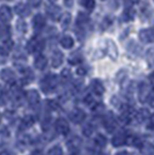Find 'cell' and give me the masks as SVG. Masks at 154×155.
<instances>
[{"instance_id":"cell-12","label":"cell","mask_w":154,"mask_h":155,"mask_svg":"<svg viewBox=\"0 0 154 155\" xmlns=\"http://www.w3.org/2000/svg\"><path fill=\"white\" fill-rule=\"evenodd\" d=\"M13 48V42L11 39L7 41H0V56L6 57L7 54L9 53V51Z\"/></svg>"},{"instance_id":"cell-35","label":"cell","mask_w":154,"mask_h":155,"mask_svg":"<svg viewBox=\"0 0 154 155\" xmlns=\"http://www.w3.org/2000/svg\"><path fill=\"white\" fill-rule=\"evenodd\" d=\"M125 78H126V72L119 71L118 73H117V75H116V81H117V82H119V84H122Z\"/></svg>"},{"instance_id":"cell-27","label":"cell","mask_w":154,"mask_h":155,"mask_svg":"<svg viewBox=\"0 0 154 155\" xmlns=\"http://www.w3.org/2000/svg\"><path fill=\"white\" fill-rule=\"evenodd\" d=\"M80 145H81V140H80L78 137H74V138H73L72 140H70L69 143H67L69 148H70L71 150H73V152H77L78 148L80 147Z\"/></svg>"},{"instance_id":"cell-11","label":"cell","mask_w":154,"mask_h":155,"mask_svg":"<svg viewBox=\"0 0 154 155\" xmlns=\"http://www.w3.org/2000/svg\"><path fill=\"white\" fill-rule=\"evenodd\" d=\"M138 96L141 102H145V100H147L149 97V87L148 84L141 82L138 87Z\"/></svg>"},{"instance_id":"cell-13","label":"cell","mask_w":154,"mask_h":155,"mask_svg":"<svg viewBox=\"0 0 154 155\" xmlns=\"http://www.w3.org/2000/svg\"><path fill=\"white\" fill-rule=\"evenodd\" d=\"M27 101L32 107H36L39 103V95L36 91H29L26 94Z\"/></svg>"},{"instance_id":"cell-17","label":"cell","mask_w":154,"mask_h":155,"mask_svg":"<svg viewBox=\"0 0 154 155\" xmlns=\"http://www.w3.org/2000/svg\"><path fill=\"white\" fill-rule=\"evenodd\" d=\"M63 60H64V54L60 51H56L52 53L51 56V65L53 67H59L60 65L63 64Z\"/></svg>"},{"instance_id":"cell-39","label":"cell","mask_w":154,"mask_h":155,"mask_svg":"<svg viewBox=\"0 0 154 155\" xmlns=\"http://www.w3.org/2000/svg\"><path fill=\"white\" fill-rule=\"evenodd\" d=\"M62 78L64 79L65 81L70 80L71 78H72V73H71V71L69 70V68H65V70H63V72H62Z\"/></svg>"},{"instance_id":"cell-7","label":"cell","mask_w":154,"mask_h":155,"mask_svg":"<svg viewBox=\"0 0 154 155\" xmlns=\"http://www.w3.org/2000/svg\"><path fill=\"white\" fill-rule=\"evenodd\" d=\"M0 78L6 84H14L15 82V73L11 68H4L0 72Z\"/></svg>"},{"instance_id":"cell-19","label":"cell","mask_w":154,"mask_h":155,"mask_svg":"<svg viewBox=\"0 0 154 155\" xmlns=\"http://www.w3.org/2000/svg\"><path fill=\"white\" fill-rule=\"evenodd\" d=\"M46 64H48V60L45 58L43 54H38V56H36V58L34 60V66L37 68V70H44L45 67H46Z\"/></svg>"},{"instance_id":"cell-48","label":"cell","mask_w":154,"mask_h":155,"mask_svg":"<svg viewBox=\"0 0 154 155\" xmlns=\"http://www.w3.org/2000/svg\"><path fill=\"white\" fill-rule=\"evenodd\" d=\"M148 79H149V82H151V84H152V86H154V72L149 74Z\"/></svg>"},{"instance_id":"cell-4","label":"cell","mask_w":154,"mask_h":155,"mask_svg":"<svg viewBox=\"0 0 154 155\" xmlns=\"http://www.w3.org/2000/svg\"><path fill=\"white\" fill-rule=\"evenodd\" d=\"M86 118V114L81 109H74L70 112V119L75 124H80Z\"/></svg>"},{"instance_id":"cell-6","label":"cell","mask_w":154,"mask_h":155,"mask_svg":"<svg viewBox=\"0 0 154 155\" xmlns=\"http://www.w3.org/2000/svg\"><path fill=\"white\" fill-rule=\"evenodd\" d=\"M32 28L36 30V31H39L42 30L43 28L45 27V23H46V20L45 18L42 15V14H36L32 19Z\"/></svg>"},{"instance_id":"cell-45","label":"cell","mask_w":154,"mask_h":155,"mask_svg":"<svg viewBox=\"0 0 154 155\" xmlns=\"http://www.w3.org/2000/svg\"><path fill=\"white\" fill-rule=\"evenodd\" d=\"M85 102H86L87 104H92L93 102H94V100H93V97L88 95V96H86V98H85Z\"/></svg>"},{"instance_id":"cell-47","label":"cell","mask_w":154,"mask_h":155,"mask_svg":"<svg viewBox=\"0 0 154 155\" xmlns=\"http://www.w3.org/2000/svg\"><path fill=\"white\" fill-rule=\"evenodd\" d=\"M148 102H149V104H151L152 107H154V94L153 95H149V97H148Z\"/></svg>"},{"instance_id":"cell-3","label":"cell","mask_w":154,"mask_h":155,"mask_svg":"<svg viewBox=\"0 0 154 155\" xmlns=\"http://www.w3.org/2000/svg\"><path fill=\"white\" fill-rule=\"evenodd\" d=\"M139 38L142 43H152L154 42V28L142 29L139 32Z\"/></svg>"},{"instance_id":"cell-42","label":"cell","mask_w":154,"mask_h":155,"mask_svg":"<svg viewBox=\"0 0 154 155\" xmlns=\"http://www.w3.org/2000/svg\"><path fill=\"white\" fill-rule=\"evenodd\" d=\"M77 73L79 75H86L87 74V67L86 66H80L77 70Z\"/></svg>"},{"instance_id":"cell-26","label":"cell","mask_w":154,"mask_h":155,"mask_svg":"<svg viewBox=\"0 0 154 155\" xmlns=\"http://www.w3.org/2000/svg\"><path fill=\"white\" fill-rule=\"evenodd\" d=\"M108 54H109L111 59H114L115 60L116 57H117V54H118V52H117V48H116L115 43L112 42V41H108Z\"/></svg>"},{"instance_id":"cell-50","label":"cell","mask_w":154,"mask_h":155,"mask_svg":"<svg viewBox=\"0 0 154 155\" xmlns=\"http://www.w3.org/2000/svg\"><path fill=\"white\" fill-rule=\"evenodd\" d=\"M116 155H129V154L126 153V152H119L118 154H116Z\"/></svg>"},{"instance_id":"cell-32","label":"cell","mask_w":154,"mask_h":155,"mask_svg":"<svg viewBox=\"0 0 154 155\" xmlns=\"http://www.w3.org/2000/svg\"><path fill=\"white\" fill-rule=\"evenodd\" d=\"M60 22H62V27L66 29L67 27L70 26V23H71V15H70V14H69V13L64 14V15H63V18H62V21H60Z\"/></svg>"},{"instance_id":"cell-31","label":"cell","mask_w":154,"mask_h":155,"mask_svg":"<svg viewBox=\"0 0 154 155\" xmlns=\"http://www.w3.org/2000/svg\"><path fill=\"white\" fill-rule=\"evenodd\" d=\"M95 142H96V145L99 147H104L107 145V139L102 134H97L96 138H95Z\"/></svg>"},{"instance_id":"cell-21","label":"cell","mask_w":154,"mask_h":155,"mask_svg":"<svg viewBox=\"0 0 154 155\" xmlns=\"http://www.w3.org/2000/svg\"><path fill=\"white\" fill-rule=\"evenodd\" d=\"M132 119V111L130 108H125V109L122 111V115L119 116V120L122 122L123 124H129Z\"/></svg>"},{"instance_id":"cell-46","label":"cell","mask_w":154,"mask_h":155,"mask_svg":"<svg viewBox=\"0 0 154 155\" xmlns=\"http://www.w3.org/2000/svg\"><path fill=\"white\" fill-rule=\"evenodd\" d=\"M64 4H65V6L70 8V7L73 6V0H64Z\"/></svg>"},{"instance_id":"cell-25","label":"cell","mask_w":154,"mask_h":155,"mask_svg":"<svg viewBox=\"0 0 154 155\" xmlns=\"http://www.w3.org/2000/svg\"><path fill=\"white\" fill-rule=\"evenodd\" d=\"M32 124H34V117L28 115V116H26L22 119V122H21V129L22 130L29 129V127L32 126Z\"/></svg>"},{"instance_id":"cell-14","label":"cell","mask_w":154,"mask_h":155,"mask_svg":"<svg viewBox=\"0 0 154 155\" xmlns=\"http://www.w3.org/2000/svg\"><path fill=\"white\" fill-rule=\"evenodd\" d=\"M128 137L126 134L124 133V132H119V133H117L114 138H112V145L115 146V147H119V146H123V145H125L126 142H128Z\"/></svg>"},{"instance_id":"cell-33","label":"cell","mask_w":154,"mask_h":155,"mask_svg":"<svg viewBox=\"0 0 154 155\" xmlns=\"http://www.w3.org/2000/svg\"><path fill=\"white\" fill-rule=\"evenodd\" d=\"M46 155H63V149L59 146H53L52 148L49 149Z\"/></svg>"},{"instance_id":"cell-41","label":"cell","mask_w":154,"mask_h":155,"mask_svg":"<svg viewBox=\"0 0 154 155\" xmlns=\"http://www.w3.org/2000/svg\"><path fill=\"white\" fill-rule=\"evenodd\" d=\"M111 23H112V20L110 19V18H105V19L103 20L101 27H102V29H107L108 27L111 26Z\"/></svg>"},{"instance_id":"cell-1","label":"cell","mask_w":154,"mask_h":155,"mask_svg":"<svg viewBox=\"0 0 154 155\" xmlns=\"http://www.w3.org/2000/svg\"><path fill=\"white\" fill-rule=\"evenodd\" d=\"M58 86V78L55 74H46L42 80H41V89L49 94L56 89Z\"/></svg>"},{"instance_id":"cell-29","label":"cell","mask_w":154,"mask_h":155,"mask_svg":"<svg viewBox=\"0 0 154 155\" xmlns=\"http://www.w3.org/2000/svg\"><path fill=\"white\" fill-rule=\"evenodd\" d=\"M81 59H82V57H81V53L80 52H73L72 54L70 56V59H69V63H70L71 65H78L80 61H81Z\"/></svg>"},{"instance_id":"cell-34","label":"cell","mask_w":154,"mask_h":155,"mask_svg":"<svg viewBox=\"0 0 154 155\" xmlns=\"http://www.w3.org/2000/svg\"><path fill=\"white\" fill-rule=\"evenodd\" d=\"M93 131H94L93 125H92V124H87V125H85L84 129H82V133H84L86 137H89L90 134L93 133Z\"/></svg>"},{"instance_id":"cell-51","label":"cell","mask_w":154,"mask_h":155,"mask_svg":"<svg viewBox=\"0 0 154 155\" xmlns=\"http://www.w3.org/2000/svg\"><path fill=\"white\" fill-rule=\"evenodd\" d=\"M32 155H42V154L39 153V150H35V152H34V154H32Z\"/></svg>"},{"instance_id":"cell-38","label":"cell","mask_w":154,"mask_h":155,"mask_svg":"<svg viewBox=\"0 0 154 155\" xmlns=\"http://www.w3.org/2000/svg\"><path fill=\"white\" fill-rule=\"evenodd\" d=\"M103 111H104V105L103 104H96L94 108H93V112L95 115H101Z\"/></svg>"},{"instance_id":"cell-44","label":"cell","mask_w":154,"mask_h":155,"mask_svg":"<svg viewBox=\"0 0 154 155\" xmlns=\"http://www.w3.org/2000/svg\"><path fill=\"white\" fill-rule=\"evenodd\" d=\"M29 2H30L32 6L37 7V6H39V4H41V0H29Z\"/></svg>"},{"instance_id":"cell-43","label":"cell","mask_w":154,"mask_h":155,"mask_svg":"<svg viewBox=\"0 0 154 155\" xmlns=\"http://www.w3.org/2000/svg\"><path fill=\"white\" fill-rule=\"evenodd\" d=\"M147 129L154 130V114L151 116V118H149V123H148V125H147Z\"/></svg>"},{"instance_id":"cell-30","label":"cell","mask_w":154,"mask_h":155,"mask_svg":"<svg viewBox=\"0 0 154 155\" xmlns=\"http://www.w3.org/2000/svg\"><path fill=\"white\" fill-rule=\"evenodd\" d=\"M79 2L88 11H93L95 7V0H79Z\"/></svg>"},{"instance_id":"cell-28","label":"cell","mask_w":154,"mask_h":155,"mask_svg":"<svg viewBox=\"0 0 154 155\" xmlns=\"http://www.w3.org/2000/svg\"><path fill=\"white\" fill-rule=\"evenodd\" d=\"M148 114H149V112H148L147 109H140L137 112L136 118H137V120H138L139 123H142V122H145L148 118Z\"/></svg>"},{"instance_id":"cell-5","label":"cell","mask_w":154,"mask_h":155,"mask_svg":"<svg viewBox=\"0 0 154 155\" xmlns=\"http://www.w3.org/2000/svg\"><path fill=\"white\" fill-rule=\"evenodd\" d=\"M56 130H57L58 133L66 136L67 133H70V125L69 123L65 120L64 118H59L56 122Z\"/></svg>"},{"instance_id":"cell-22","label":"cell","mask_w":154,"mask_h":155,"mask_svg":"<svg viewBox=\"0 0 154 155\" xmlns=\"http://www.w3.org/2000/svg\"><path fill=\"white\" fill-rule=\"evenodd\" d=\"M122 16L124 21H132L136 18V11L132 7H126L123 12Z\"/></svg>"},{"instance_id":"cell-53","label":"cell","mask_w":154,"mask_h":155,"mask_svg":"<svg viewBox=\"0 0 154 155\" xmlns=\"http://www.w3.org/2000/svg\"><path fill=\"white\" fill-rule=\"evenodd\" d=\"M95 155H105V154H104L103 152H96V154Z\"/></svg>"},{"instance_id":"cell-18","label":"cell","mask_w":154,"mask_h":155,"mask_svg":"<svg viewBox=\"0 0 154 155\" xmlns=\"http://www.w3.org/2000/svg\"><path fill=\"white\" fill-rule=\"evenodd\" d=\"M89 22V18L86 13H79L77 18V27L79 29H85V27L88 25Z\"/></svg>"},{"instance_id":"cell-10","label":"cell","mask_w":154,"mask_h":155,"mask_svg":"<svg viewBox=\"0 0 154 155\" xmlns=\"http://www.w3.org/2000/svg\"><path fill=\"white\" fill-rule=\"evenodd\" d=\"M13 13H12V9L6 5H2L0 6V21L1 22H8L12 20Z\"/></svg>"},{"instance_id":"cell-16","label":"cell","mask_w":154,"mask_h":155,"mask_svg":"<svg viewBox=\"0 0 154 155\" xmlns=\"http://www.w3.org/2000/svg\"><path fill=\"white\" fill-rule=\"evenodd\" d=\"M15 13L20 15L21 18H25V16H28L30 14V7L28 6L27 4H18L15 6Z\"/></svg>"},{"instance_id":"cell-9","label":"cell","mask_w":154,"mask_h":155,"mask_svg":"<svg viewBox=\"0 0 154 155\" xmlns=\"http://www.w3.org/2000/svg\"><path fill=\"white\" fill-rule=\"evenodd\" d=\"M103 124H104V127H105V130H107L108 132H115L117 125H116L115 117L112 116L111 112H109V114L105 116L104 120H103Z\"/></svg>"},{"instance_id":"cell-36","label":"cell","mask_w":154,"mask_h":155,"mask_svg":"<svg viewBox=\"0 0 154 155\" xmlns=\"http://www.w3.org/2000/svg\"><path fill=\"white\" fill-rule=\"evenodd\" d=\"M147 61L149 65H154V48L147 51Z\"/></svg>"},{"instance_id":"cell-20","label":"cell","mask_w":154,"mask_h":155,"mask_svg":"<svg viewBox=\"0 0 154 155\" xmlns=\"http://www.w3.org/2000/svg\"><path fill=\"white\" fill-rule=\"evenodd\" d=\"M90 87H92V91H94L96 95H99V96H101L104 93V86H103L100 80H93Z\"/></svg>"},{"instance_id":"cell-56","label":"cell","mask_w":154,"mask_h":155,"mask_svg":"<svg viewBox=\"0 0 154 155\" xmlns=\"http://www.w3.org/2000/svg\"><path fill=\"white\" fill-rule=\"evenodd\" d=\"M51 1H56V0H51Z\"/></svg>"},{"instance_id":"cell-54","label":"cell","mask_w":154,"mask_h":155,"mask_svg":"<svg viewBox=\"0 0 154 155\" xmlns=\"http://www.w3.org/2000/svg\"><path fill=\"white\" fill-rule=\"evenodd\" d=\"M71 155H80V153H77V152H73Z\"/></svg>"},{"instance_id":"cell-24","label":"cell","mask_w":154,"mask_h":155,"mask_svg":"<svg viewBox=\"0 0 154 155\" xmlns=\"http://www.w3.org/2000/svg\"><path fill=\"white\" fill-rule=\"evenodd\" d=\"M22 81H23V84H29V82H32V80H34V73L32 72L30 68H25V70H22Z\"/></svg>"},{"instance_id":"cell-2","label":"cell","mask_w":154,"mask_h":155,"mask_svg":"<svg viewBox=\"0 0 154 155\" xmlns=\"http://www.w3.org/2000/svg\"><path fill=\"white\" fill-rule=\"evenodd\" d=\"M43 48H44V41L39 37H32L27 44V50L30 53H38L43 50Z\"/></svg>"},{"instance_id":"cell-52","label":"cell","mask_w":154,"mask_h":155,"mask_svg":"<svg viewBox=\"0 0 154 155\" xmlns=\"http://www.w3.org/2000/svg\"><path fill=\"white\" fill-rule=\"evenodd\" d=\"M0 155H11V154H9L8 152H1V153H0Z\"/></svg>"},{"instance_id":"cell-37","label":"cell","mask_w":154,"mask_h":155,"mask_svg":"<svg viewBox=\"0 0 154 155\" xmlns=\"http://www.w3.org/2000/svg\"><path fill=\"white\" fill-rule=\"evenodd\" d=\"M18 30H19L21 34H25V32L27 31V25L25 21L21 20V21L18 22Z\"/></svg>"},{"instance_id":"cell-55","label":"cell","mask_w":154,"mask_h":155,"mask_svg":"<svg viewBox=\"0 0 154 155\" xmlns=\"http://www.w3.org/2000/svg\"><path fill=\"white\" fill-rule=\"evenodd\" d=\"M0 122H1V115H0Z\"/></svg>"},{"instance_id":"cell-40","label":"cell","mask_w":154,"mask_h":155,"mask_svg":"<svg viewBox=\"0 0 154 155\" xmlns=\"http://www.w3.org/2000/svg\"><path fill=\"white\" fill-rule=\"evenodd\" d=\"M128 141H132V142H133L132 145H133L135 147H141V146H142V142H141V140L139 139V138H137V137H133V138H131L130 140L128 139Z\"/></svg>"},{"instance_id":"cell-49","label":"cell","mask_w":154,"mask_h":155,"mask_svg":"<svg viewBox=\"0 0 154 155\" xmlns=\"http://www.w3.org/2000/svg\"><path fill=\"white\" fill-rule=\"evenodd\" d=\"M129 5H136V4H139V0H128Z\"/></svg>"},{"instance_id":"cell-23","label":"cell","mask_w":154,"mask_h":155,"mask_svg":"<svg viewBox=\"0 0 154 155\" xmlns=\"http://www.w3.org/2000/svg\"><path fill=\"white\" fill-rule=\"evenodd\" d=\"M60 45L63 46L64 49H71L72 46L74 45V41H73V38H72L71 36L65 35V36H63L62 39H60Z\"/></svg>"},{"instance_id":"cell-15","label":"cell","mask_w":154,"mask_h":155,"mask_svg":"<svg viewBox=\"0 0 154 155\" xmlns=\"http://www.w3.org/2000/svg\"><path fill=\"white\" fill-rule=\"evenodd\" d=\"M11 39V27L6 25V22L0 23V41Z\"/></svg>"},{"instance_id":"cell-8","label":"cell","mask_w":154,"mask_h":155,"mask_svg":"<svg viewBox=\"0 0 154 155\" xmlns=\"http://www.w3.org/2000/svg\"><path fill=\"white\" fill-rule=\"evenodd\" d=\"M46 14H48V16L50 19L55 20V21L59 20L60 16H62L60 8L58 6H56V5H49V6H46Z\"/></svg>"}]
</instances>
